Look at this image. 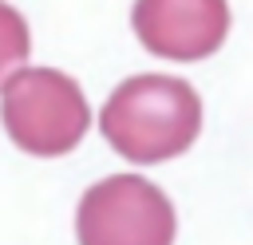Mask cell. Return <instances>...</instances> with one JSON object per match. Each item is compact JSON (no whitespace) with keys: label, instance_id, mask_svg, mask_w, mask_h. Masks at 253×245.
Masks as SVG:
<instances>
[{"label":"cell","instance_id":"3","mask_svg":"<svg viewBox=\"0 0 253 245\" xmlns=\"http://www.w3.org/2000/svg\"><path fill=\"white\" fill-rule=\"evenodd\" d=\"M178 217L170 198L142 174L95 182L75 209L79 245H174Z\"/></svg>","mask_w":253,"mask_h":245},{"label":"cell","instance_id":"5","mask_svg":"<svg viewBox=\"0 0 253 245\" xmlns=\"http://www.w3.org/2000/svg\"><path fill=\"white\" fill-rule=\"evenodd\" d=\"M28 51H32V36H28V20L8 4L0 0V87L12 71H20L28 63Z\"/></svg>","mask_w":253,"mask_h":245},{"label":"cell","instance_id":"1","mask_svg":"<svg viewBox=\"0 0 253 245\" xmlns=\"http://www.w3.org/2000/svg\"><path fill=\"white\" fill-rule=\"evenodd\" d=\"M99 130L126 162H170L194 146L202 130V99L178 75H130L107 95Z\"/></svg>","mask_w":253,"mask_h":245},{"label":"cell","instance_id":"2","mask_svg":"<svg viewBox=\"0 0 253 245\" xmlns=\"http://www.w3.org/2000/svg\"><path fill=\"white\" fill-rule=\"evenodd\" d=\"M0 119L8 138L32 158L75 150L91 126L83 87L55 67H20L0 87Z\"/></svg>","mask_w":253,"mask_h":245},{"label":"cell","instance_id":"4","mask_svg":"<svg viewBox=\"0 0 253 245\" xmlns=\"http://www.w3.org/2000/svg\"><path fill=\"white\" fill-rule=\"evenodd\" d=\"M138 43L174 63H198L225 43L229 4L225 0H134L130 12Z\"/></svg>","mask_w":253,"mask_h":245}]
</instances>
